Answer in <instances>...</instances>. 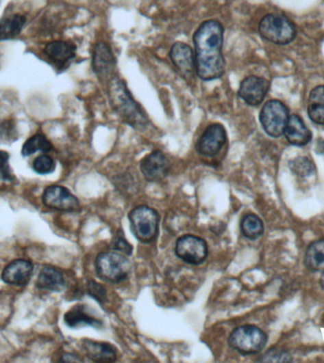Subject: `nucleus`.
I'll return each mask as SVG.
<instances>
[{
  "instance_id": "1",
  "label": "nucleus",
  "mask_w": 324,
  "mask_h": 363,
  "mask_svg": "<svg viewBox=\"0 0 324 363\" xmlns=\"http://www.w3.org/2000/svg\"><path fill=\"white\" fill-rule=\"evenodd\" d=\"M195 73L201 80L210 81L221 78L225 73L222 49L224 28L217 21L203 22L194 34Z\"/></svg>"
},
{
  "instance_id": "2",
  "label": "nucleus",
  "mask_w": 324,
  "mask_h": 363,
  "mask_svg": "<svg viewBox=\"0 0 324 363\" xmlns=\"http://www.w3.org/2000/svg\"><path fill=\"white\" fill-rule=\"evenodd\" d=\"M108 97L113 110L125 123L137 130L145 129L148 124L147 116L133 98L125 81L117 77L111 79Z\"/></svg>"
},
{
  "instance_id": "3",
  "label": "nucleus",
  "mask_w": 324,
  "mask_h": 363,
  "mask_svg": "<svg viewBox=\"0 0 324 363\" xmlns=\"http://www.w3.org/2000/svg\"><path fill=\"white\" fill-rule=\"evenodd\" d=\"M99 278L106 282L118 284L125 281L131 273L129 259L117 252H105L98 254L95 261Z\"/></svg>"
},
{
  "instance_id": "4",
  "label": "nucleus",
  "mask_w": 324,
  "mask_h": 363,
  "mask_svg": "<svg viewBox=\"0 0 324 363\" xmlns=\"http://www.w3.org/2000/svg\"><path fill=\"white\" fill-rule=\"evenodd\" d=\"M268 336L261 328L247 325L235 328L229 337V345L242 355L258 354L266 347Z\"/></svg>"
},
{
  "instance_id": "5",
  "label": "nucleus",
  "mask_w": 324,
  "mask_h": 363,
  "mask_svg": "<svg viewBox=\"0 0 324 363\" xmlns=\"http://www.w3.org/2000/svg\"><path fill=\"white\" fill-rule=\"evenodd\" d=\"M131 231L142 243H150L155 239L160 226V215L149 206L136 207L129 213Z\"/></svg>"
},
{
  "instance_id": "6",
  "label": "nucleus",
  "mask_w": 324,
  "mask_h": 363,
  "mask_svg": "<svg viewBox=\"0 0 324 363\" xmlns=\"http://www.w3.org/2000/svg\"><path fill=\"white\" fill-rule=\"evenodd\" d=\"M260 36L264 40L277 44H288L296 37V28L288 17L268 14L259 24Z\"/></svg>"
},
{
  "instance_id": "7",
  "label": "nucleus",
  "mask_w": 324,
  "mask_h": 363,
  "mask_svg": "<svg viewBox=\"0 0 324 363\" xmlns=\"http://www.w3.org/2000/svg\"><path fill=\"white\" fill-rule=\"evenodd\" d=\"M288 109L279 100L268 101L260 113V121L264 132L272 137H279L284 135L288 122Z\"/></svg>"
},
{
  "instance_id": "8",
  "label": "nucleus",
  "mask_w": 324,
  "mask_h": 363,
  "mask_svg": "<svg viewBox=\"0 0 324 363\" xmlns=\"http://www.w3.org/2000/svg\"><path fill=\"white\" fill-rule=\"evenodd\" d=\"M175 254L184 263L200 265L208 256L206 241L192 234H185L180 237L175 243Z\"/></svg>"
},
{
  "instance_id": "9",
  "label": "nucleus",
  "mask_w": 324,
  "mask_h": 363,
  "mask_svg": "<svg viewBox=\"0 0 324 363\" xmlns=\"http://www.w3.org/2000/svg\"><path fill=\"white\" fill-rule=\"evenodd\" d=\"M226 142L227 133L224 126L214 123L202 133L197 142V150L203 157H214L221 152Z\"/></svg>"
},
{
  "instance_id": "10",
  "label": "nucleus",
  "mask_w": 324,
  "mask_h": 363,
  "mask_svg": "<svg viewBox=\"0 0 324 363\" xmlns=\"http://www.w3.org/2000/svg\"><path fill=\"white\" fill-rule=\"evenodd\" d=\"M42 201L49 209L58 211L73 212L79 209L78 199L68 189L61 186L47 187Z\"/></svg>"
},
{
  "instance_id": "11",
  "label": "nucleus",
  "mask_w": 324,
  "mask_h": 363,
  "mask_svg": "<svg viewBox=\"0 0 324 363\" xmlns=\"http://www.w3.org/2000/svg\"><path fill=\"white\" fill-rule=\"evenodd\" d=\"M269 88H271V83L266 79L249 76L242 81L238 96L247 105L257 106L263 103Z\"/></svg>"
},
{
  "instance_id": "12",
  "label": "nucleus",
  "mask_w": 324,
  "mask_h": 363,
  "mask_svg": "<svg viewBox=\"0 0 324 363\" xmlns=\"http://www.w3.org/2000/svg\"><path fill=\"white\" fill-rule=\"evenodd\" d=\"M169 160L160 150H155L146 155L140 162V170L148 182H157L168 174Z\"/></svg>"
},
{
  "instance_id": "13",
  "label": "nucleus",
  "mask_w": 324,
  "mask_h": 363,
  "mask_svg": "<svg viewBox=\"0 0 324 363\" xmlns=\"http://www.w3.org/2000/svg\"><path fill=\"white\" fill-rule=\"evenodd\" d=\"M33 273L34 265L31 261L27 259H16L5 267L1 278L9 285L24 286L28 285Z\"/></svg>"
},
{
  "instance_id": "14",
  "label": "nucleus",
  "mask_w": 324,
  "mask_h": 363,
  "mask_svg": "<svg viewBox=\"0 0 324 363\" xmlns=\"http://www.w3.org/2000/svg\"><path fill=\"white\" fill-rule=\"evenodd\" d=\"M170 58L179 72L186 78H192L195 73V53L189 44L177 42L173 44Z\"/></svg>"
},
{
  "instance_id": "15",
  "label": "nucleus",
  "mask_w": 324,
  "mask_h": 363,
  "mask_svg": "<svg viewBox=\"0 0 324 363\" xmlns=\"http://www.w3.org/2000/svg\"><path fill=\"white\" fill-rule=\"evenodd\" d=\"M92 68L98 77H110L116 68V59L111 51L110 44L100 42L94 46L92 55Z\"/></svg>"
},
{
  "instance_id": "16",
  "label": "nucleus",
  "mask_w": 324,
  "mask_h": 363,
  "mask_svg": "<svg viewBox=\"0 0 324 363\" xmlns=\"http://www.w3.org/2000/svg\"><path fill=\"white\" fill-rule=\"evenodd\" d=\"M44 53L57 68H61L74 59L76 48L68 42L53 41L47 44Z\"/></svg>"
},
{
  "instance_id": "17",
  "label": "nucleus",
  "mask_w": 324,
  "mask_h": 363,
  "mask_svg": "<svg viewBox=\"0 0 324 363\" xmlns=\"http://www.w3.org/2000/svg\"><path fill=\"white\" fill-rule=\"evenodd\" d=\"M284 133L291 145L298 147L308 145L312 139V133L306 127L303 120L298 115H293L289 118Z\"/></svg>"
},
{
  "instance_id": "18",
  "label": "nucleus",
  "mask_w": 324,
  "mask_h": 363,
  "mask_svg": "<svg viewBox=\"0 0 324 363\" xmlns=\"http://www.w3.org/2000/svg\"><path fill=\"white\" fill-rule=\"evenodd\" d=\"M83 348L86 355L96 362H113L117 360V351L110 343L86 340Z\"/></svg>"
},
{
  "instance_id": "19",
  "label": "nucleus",
  "mask_w": 324,
  "mask_h": 363,
  "mask_svg": "<svg viewBox=\"0 0 324 363\" xmlns=\"http://www.w3.org/2000/svg\"><path fill=\"white\" fill-rule=\"evenodd\" d=\"M64 321H65L66 325L71 328L86 327V325L101 328V325H103L100 320L88 312L86 306L84 305L75 306L71 310H68L64 317Z\"/></svg>"
},
{
  "instance_id": "20",
  "label": "nucleus",
  "mask_w": 324,
  "mask_h": 363,
  "mask_svg": "<svg viewBox=\"0 0 324 363\" xmlns=\"http://www.w3.org/2000/svg\"><path fill=\"white\" fill-rule=\"evenodd\" d=\"M66 286L65 278L62 273L51 266H45L42 268L37 279L36 286L40 290L49 291H63Z\"/></svg>"
},
{
  "instance_id": "21",
  "label": "nucleus",
  "mask_w": 324,
  "mask_h": 363,
  "mask_svg": "<svg viewBox=\"0 0 324 363\" xmlns=\"http://www.w3.org/2000/svg\"><path fill=\"white\" fill-rule=\"evenodd\" d=\"M308 113L313 122L324 125V85L316 86L311 91Z\"/></svg>"
},
{
  "instance_id": "22",
  "label": "nucleus",
  "mask_w": 324,
  "mask_h": 363,
  "mask_svg": "<svg viewBox=\"0 0 324 363\" xmlns=\"http://www.w3.org/2000/svg\"><path fill=\"white\" fill-rule=\"evenodd\" d=\"M26 24V17L12 14L0 21V41L9 40L21 34Z\"/></svg>"
},
{
  "instance_id": "23",
  "label": "nucleus",
  "mask_w": 324,
  "mask_h": 363,
  "mask_svg": "<svg viewBox=\"0 0 324 363\" xmlns=\"http://www.w3.org/2000/svg\"><path fill=\"white\" fill-rule=\"evenodd\" d=\"M304 263L310 271L324 273V239L314 241L308 246Z\"/></svg>"
},
{
  "instance_id": "24",
  "label": "nucleus",
  "mask_w": 324,
  "mask_h": 363,
  "mask_svg": "<svg viewBox=\"0 0 324 363\" xmlns=\"http://www.w3.org/2000/svg\"><path fill=\"white\" fill-rule=\"evenodd\" d=\"M241 231L244 237L256 241L264 234V224L257 215L247 214L241 221Z\"/></svg>"
},
{
  "instance_id": "25",
  "label": "nucleus",
  "mask_w": 324,
  "mask_h": 363,
  "mask_svg": "<svg viewBox=\"0 0 324 363\" xmlns=\"http://www.w3.org/2000/svg\"><path fill=\"white\" fill-rule=\"evenodd\" d=\"M53 145L49 142L48 138L43 135H36L29 138L22 148V155L29 157L36 152H49L53 150Z\"/></svg>"
},
{
  "instance_id": "26",
  "label": "nucleus",
  "mask_w": 324,
  "mask_h": 363,
  "mask_svg": "<svg viewBox=\"0 0 324 363\" xmlns=\"http://www.w3.org/2000/svg\"><path fill=\"white\" fill-rule=\"evenodd\" d=\"M289 167L294 174L300 177H309L315 174L316 167L312 160L308 157H300L289 162Z\"/></svg>"
},
{
  "instance_id": "27",
  "label": "nucleus",
  "mask_w": 324,
  "mask_h": 363,
  "mask_svg": "<svg viewBox=\"0 0 324 363\" xmlns=\"http://www.w3.org/2000/svg\"><path fill=\"white\" fill-rule=\"evenodd\" d=\"M33 169L38 174H49L55 170V163H54L53 158L48 157V155H40L34 159Z\"/></svg>"
},
{
  "instance_id": "28",
  "label": "nucleus",
  "mask_w": 324,
  "mask_h": 363,
  "mask_svg": "<svg viewBox=\"0 0 324 363\" xmlns=\"http://www.w3.org/2000/svg\"><path fill=\"white\" fill-rule=\"evenodd\" d=\"M259 360L263 362H289L292 359L288 352L273 348L264 353Z\"/></svg>"
},
{
  "instance_id": "29",
  "label": "nucleus",
  "mask_w": 324,
  "mask_h": 363,
  "mask_svg": "<svg viewBox=\"0 0 324 363\" xmlns=\"http://www.w3.org/2000/svg\"><path fill=\"white\" fill-rule=\"evenodd\" d=\"M0 180L12 182L14 180L9 164V154L4 150H0Z\"/></svg>"
},
{
  "instance_id": "30",
  "label": "nucleus",
  "mask_w": 324,
  "mask_h": 363,
  "mask_svg": "<svg viewBox=\"0 0 324 363\" xmlns=\"http://www.w3.org/2000/svg\"><path fill=\"white\" fill-rule=\"evenodd\" d=\"M86 288H88V295H90L91 297L95 299V300L98 301L100 304L105 303L106 291L103 286L95 282V281L90 280L88 282V285H86Z\"/></svg>"
},
{
  "instance_id": "31",
  "label": "nucleus",
  "mask_w": 324,
  "mask_h": 363,
  "mask_svg": "<svg viewBox=\"0 0 324 363\" xmlns=\"http://www.w3.org/2000/svg\"><path fill=\"white\" fill-rule=\"evenodd\" d=\"M112 249L113 250L127 254V256H130V254H132L133 250L132 246L128 243L127 241L125 239V237H123L122 231H121V234H117L115 239H114L112 242Z\"/></svg>"
},
{
  "instance_id": "32",
  "label": "nucleus",
  "mask_w": 324,
  "mask_h": 363,
  "mask_svg": "<svg viewBox=\"0 0 324 363\" xmlns=\"http://www.w3.org/2000/svg\"><path fill=\"white\" fill-rule=\"evenodd\" d=\"M60 362H83L80 359V358L77 357V355L74 354H71V353H66V354H64L62 355Z\"/></svg>"
},
{
  "instance_id": "33",
  "label": "nucleus",
  "mask_w": 324,
  "mask_h": 363,
  "mask_svg": "<svg viewBox=\"0 0 324 363\" xmlns=\"http://www.w3.org/2000/svg\"><path fill=\"white\" fill-rule=\"evenodd\" d=\"M318 152L320 154H324V140L318 145Z\"/></svg>"
},
{
  "instance_id": "34",
  "label": "nucleus",
  "mask_w": 324,
  "mask_h": 363,
  "mask_svg": "<svg viewBox=\"0 0 324 363\" xmlns=\"http://www.w3.org/2000/svg\"><path fill=\"white\" fill-rule=\"evenodd\" d=\"M320 284L321 288H323V290L324 291V273H323V275H321Z\"/></svg>"
}]
</instances>
